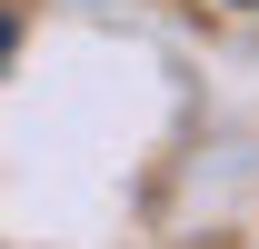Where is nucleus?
<instances>
[{
  "label": "nucleus",
  "mask_w": 259,
  "mask_h": 249,
  "mask_svg": "<svg viewBox=\"0 0 259 249\" xmlns=\"http://www.w3.org/2000/svg\"><path fill=\"white\" fill-rule=\"evenodd\" d=\"M0 60H10V30H0Z\"/></svg>",
  "instance_id": "f257e3e1"
},
{
  "label": "nucleus",
  "mask_w": 259,
  "mask_h": 249,
  "mask_svg": "<svg viewBox=\"0 0 259 249\" xmlns=\"http://www.w3.org/2000/svg\"><path fill=\"white\" fill-rule=\"evenodd\" d=\"M249 10H259V0H249Z\"/></svg>",
  "instance_id": "f03ea898"
}]
</instances>
